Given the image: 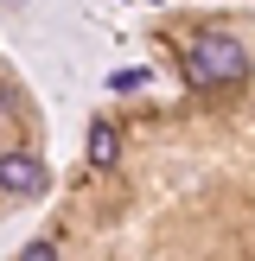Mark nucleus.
Segmentation results:
<instances>
[{
	"label": "nucleus",
	"mask_w": 255,
	"mask_h": 261,
	"mask_svg": "<svg viewBox=\"0 0 255 261\" xmlns=\"http://www.w3.org/2000/svg\"><path fill=\"white\" fill-rule=\"evenodd\" d=\"M38 185H45V166H38V153H26V147L0 153V191H7V198H32Z\"/></svg>",
	"instance_id": "2"
},
{
	"label": "nucleus",
	"mask_w": 255,
	"mask_h": 261,
	"mask_svg": "<svg viewBox=\"0 0 255 261\" xmlns=\"http://www.w3.org/2000/svg\"><path fill=\"white\" fill-rule=\"evenodd\" d=\"M121 160V134L115 121H89V166H115Z\"/></svg>",
	"instance_id": "3"
},
{
	"label": "nucleus",
	"mask_w": 255,
	"mask_h": 261,
	"mask_svg": "<svg viewBox=\"0 0 255 261\" xmlns=\"http://www.w3.org/2000/svg\"><path fill=\"white\" fill-rule=\"evenodd\" d=\"M249 76V51L230 32H198L185 51V83L191 89H217V83H242Z\"/></svg>",
	"instance_id": "1"
},
{
	"label": "nucleus",
	"mask_w": 255,
	"mask_h": 261,
	"mask_svg": "<svg viewBox=\"0 0 255 261\" xmlns=\"http://www.w3.org/2000/svg\"><path fill=\"white\" fill-rule=\"evenodd\" d=\"M109 83H115V89H121V96H128V89H147V70H115Z\"/></svg>",
	"instance_id": "4"
},
{
	"label": "nucleus",
	"mask_w": 255,
	"mask_h": 261,
	"mask_svg": "<svg viewBox=\"0 0 255 261\" xmlns=\"http://www.w3.org/2000/svg\"><path fill=\"white\" fill-rule=\"evenodd\" d=\"M19 261H58V249H51V242H26V255Z\"/></svg>",
	"instance_id": "5"
}]
</instances>
